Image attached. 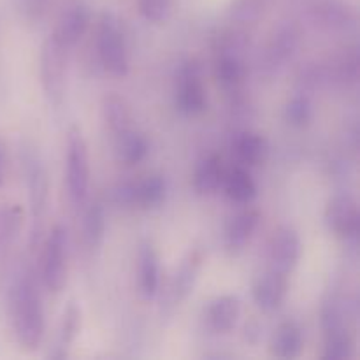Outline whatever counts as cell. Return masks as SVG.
Wrapping results in <instances>:
<instances>
[{
  "label": "cell",
  "instance_id": "6da1fadb",
  "mask_svg": "<svg viewBox=\"0 0 360 360\" xmlns=\"http://www.w3.org/2000/svg\"><path fill=\"white\" fill-rule=\"evenodd\" d=\"M11 313L16 340L25 352H35L44 340L46 316L42 295L32 271L16 278L11 292Z\"/></svg>",
  "mask_w": 360,
  "mask_h": 360
},
{
  "label": "cell",
  "instance_id": "7a4b0ae2",
  "mask_svg": "<svg viewBox=\"0 0 360 360\" xmlns=\"http://www.w3.org/2000/svg\"><path fill=\"white\" fill-rule=\"evenodd\" d=\"M248 44L246 34L241 30H229L218 37L214 48V77L229 94H238L246 81L248 67L245 49Z\"/></svg>",
  "mask_w": 360,
  "mask_h": 360
},
{
  "label": "cell",
  "instance_id": "3957f363",
  "mask_svg": "<svg viewBox=\"0 0 360 360\" xmlns=\"http://www.w3.org/2000/svg\"><path fill=\"white\" fill-rule=\"evenodd\" d=\"M90 151L83 136V130L72 125L67 132L65 153V181L69 199L74 207H84L90 192Z\"/></svg>",
  "mask_w": 360,
  "mask_h": 360
},
{
  "label": "cell",
  "instance_id": "277c9868",
  "mask_svg": "<svg viewBox=\"0 0 360 360\" xmlns=\"http://www.w3.org/2000/svg\"><path fill=\"white\" fill-rule=\"evenodd\" d=\"M95 48L101 65L115 77H125L130 70L129 48L120 21L115 14L104 13L95 30Z\"/></svg>",
  "mask_w": 360,
  "mask_h": 360
},
{
  "label": "cell",
  "instance_id": "5b68a950",
  "mask_svg": "<svg viewBox=\"0 0 360 360\" xmlns=\"http://www.w3.org/2000/svg\"><path fill=\"white\" fill-rule=\"evenodd\" d=\"M174 104L181 115L199 116L207 108V90L204 84L202 67L197 60H186L176 72Z\"/></svg>",
  "mask_w": 360,
  "mask_h": 360
},
{
  "label": "cell",
  "instance_id": "8992f818",
  "mask_svg": "<svg viewBox=\"0 0 360 360\" xmlns=\"http://www.w3.org/2000/svg\"><path fill=\"white\" fill-rule=\"evenodd\" d=\"M67 252L69 236L65 227L55 225L46 238L41 264L42 285L51 294H60L67 285Z\"/></svg>",
  "mask_w": 360,
  "mask_h": 360
},
{
  "label": "cell",
  "instance_id": "52a82bcc",
  "mask_svg": "<svg viewBox=\"0 0 360 360\" xmlns=\"http://www.w3.org/2000/svg\"><path fill=\"white\" fill-rule=\"evenodd\" d=\"M67 51L69 49L53 34L46 39L41 48V83L51 105L62 104L65 94Z\"/></svg>",
  "mask_w": 360,
  "mask_h": 360
},
{
  "label": "cell",
  "instance_id": "ba28073f",
  "mask_svg": "<svg viewBox=\"0 0 360 360\" xmlns=\"http://www.w3.org/2000/svg\"><path fill=\"white\" fill-rule=\"evenodd\" d=\"M25 174H27L28 199H30V214H32L30 243L32 246H34L42 232V224H44V217H46V211H48V199H49L48 172H46L41 158H39L34 151H30V155L25 158Z\"/></svg>",
  "mask_w": 360,
  "mask_h": 360
},
{
  "label": "cell",
  "instance_id": "9c48e42d",
  "mask_svg": "<svg viewBox=\"0 0 360 360\" xmlns=\"http://www.w3.org/2000/svg\"><path fill=\"white\" fill-rule=\"evenodd\" d=\"M167 197V181L164 176L151 174L139 181H127L115 190L116 204L151 211L160 207Z\"/></svg>",
  "mask_w": 360,
  "mask_h": 360
},
{
  "label": "cell",
  "instance_id": "30bf717a",
  "mask_svg": "<svg viewBox=\"0 0 360 360\" xmlns=\"http://www.w3.org/2000/svg\"><path fill=\"white\" fill-rule=\"evenodd\" d=\"M304 83L309 84H341L350 86L359 79V51L355 46L345 49L327 62L313 65L306 70Z\"/></svg>",
  "mask_w": 360,
  "mask_h": 360
},
{
  "label": "cell",
  "instance_id": "8fae6325",
  "mask_svg": "<svg viewBox=\"0 0 360 360\" xmlns=\"http://www.w3.org/2000/svg\"><path fill=\"white\" fill-rule=\"evenodd\" d=\"M326 225L336 238L354 241L359 238L360 213L357 199L350 193L330 197L326 206Z\"/></svg>",
  "mask_w": 360,
  "mask_h": 360
},
{
  "label": "cell",
  "instance_id": "7c38bea8",
  "mask_svg": "<svg viewBox=\"0 0 360 360\" xmlns=\"http://www.w3.org/2000/svg\"><path fill=\"white\" fill-rule=\"evenodd\" d=\"M301 259V239L292 227H280L273 234L267 248L269 269L290 274Z\"/></svg>",
  "mask_w": 360,
  "mask_h": 360
},
{
  "label": "cell",
  "instance_id": "4fadbf2b",
  "mask_svg": "<svg viewBox=\"0 0 360 360\" xmlns=\"http://www.w3.org/2000/svg\"><path fill=\"white\" fill-rule=\"evenodd\" d=\"M288 292V276L278 271L267 269L260 274L252 287V295L259 309L266 313H273L281 308L287 299Z\"/></svg>",
  "mask_w": 360,
  "mask_h": 360
},
{
  "label": "cell",
  "instance_id": "5bb4252c",
  "mask_svg": "<svg viewBox=\"0 0 360 360\" xmlns=\"http://www.w3.org/2000/svg\"><path fill=\"white\" fill-rule=\"evenodd\" d=\"M309 11L316 23L329 30L348 32L357 25V14L347 0H313Z\"/></svg>",
  "mask_w": 360,
  "mask_h": 360
},
{
  "label": "cell",
  "instance_id": "9a60e30c",
  "mask_svg": "<svg viewBox=\"0 0 360 360\" xmlns=\"http://www.w3.org/2000/svg\"><path fill=\"white\" fill-rule=\"evenodd\" d=\"M241 316V301L238 295L214 297L204 311V322L213 334H229L236 329Z\"/></svg>",
  "mask_w": 360,
  "mask_h": 360
},
{
  "label": "cell",
  "instance_id": "2e32d148",
  "mask_svg": "<svg viewBox=\"0 0 360 360\" xmlns=\"http://www.w3.org/2000/svg\"><path fill=\"white\" fill-rule=\"evenodd\" d=\"M202 264L204 252L200 248L190 250L188 255L181 260L171 283L172 306L183 304L193 294V288H195L197 280H199Z\"/></svg>",
  "mask_w": 360,
  "mask_h": 360
},
{
  "label": "cell",
  "instance_id": "e0dca14e",
  "mask_svg": "<svg viewBox=\"0 0 360 360\" xmlns=\"http://www.w3.org/2000/svg\"><path fill=\"white\" fill-rule=\"evenodd\" d=\"M299 42H301V32L295 25L281 27L267 44L266 53H264V67L271 72H276L295 55Z\"/></svg>",
  "mask_w": 360,
  "mask_h": 360
},
{
  "label": "cell",
  "instance_id": "ac0fdd59",
  "mask_svg": "<svg viewBox=\"0 0 360 360\" xmlns=\"http://www.w3.org/2000/svg\"><path fill=\"white\" fill-rule=\"evenodd\" d=\"M137 283L144 301H151L160 287V259L150 241H144L137 257Z\"/></svg>",
  "mask_w": 360,
  "mask_h": 360
},
{
  "label": "cell",
  "instance_id": "d6986e66",
  "mask_svg": "<svg viewBox=\"0 0 360 360\" xmlns=\"http://www.w3.org/2000/svg\"><path fill=\"white\" fill-rule=\"evenodd\" d=\"M260 224V213L253 207L241 211L229 220L225 227V248L231 253H239L246 248Z\"/></svg>",
  "mask_w": 360,
  "mask_h": 360
},
{
  "label": "cell",
  "instance_id": "ffe728a7",
  "mask_svg": "<svg viewBox=\"0 0 360 360\" xmlns=\"http://www.w3.org/2000/svg\"><path fill=\"white\" fill-rule=\"evenodd\" d=\"M232 153L243 167H257L266 164L269 157V143L262 134L245 130L232 141Z\"/></svg>",
  "mask_w": 360,
  "mask_h": 360
},
{
  "label": "cell",
  "instance_id": "44dd1931",
  "mask_svg": "<svg viewBox=\"0 0 360 360\" xmlns=\"http://www.w3.org/2000/svg\"><path fill=\"white\" fill-rule=\"evenodd\" d=\"M90 21L91 14L90 11H88V7L74 6L70 7L67 13L62 14L53 35H55L67 49H70L84 37V34H86L88 28H90Z\"/></svg>",
  "mask_w": 360,
  "mask_h": 360
},
{
  "label": "cell",
  "instance_id": "7402d4cb",
  "mask_svg": "<svg viewBox=\"0 0 360 360\" xmlns=\"http://www.w3.org/2000/svg\"><path fill=\"white\" fill-rule=\"evenodd\" d=\"M225 171L224 158L217 153H210L200 158L193 171V188L199 195H213L221 190Z\"/></svg>",
  "mask_w": 360,
  "mask_h": 360
},
{
  "label": "cell",
  "instance_id": "603a6c76",
  "mask_svg": "<svg viewBox=\"0 0 360 360\" xmlns=\"http://www.w3.org/2000/svg\"><path fill=\"white\" fill-rule=\"evenodd\" d=\"M304 348V336L299 323L287 320L276 327L271 336L269 350L278 359H297Z\"/></svg>",
  "mask_w": 360,
  "mask_h": 360
},
{
  "label": "cell",
  "instance_id": "cb8c5ba5",
  "mask_svg": "<svg viewBox=\"0 0 360 360\" xmlns=\"http://www.w3.org/2000/svg\"><path fill=\"white\" fill-rule=\"evenodd\" d=\"M225 197L236 204H252L257 197V183L252 178L250 171L243 165H234V167L225 171L224 183H221Z\"/></svg>",
  "mask_w": 360,
  "mask_h": 360
},
{
  "label": "cell",
  "instance_id": "d4e9b609",
  "mask_svg": "<svg viewBox=\"0 0 360 360\" xmlns=\"http://www.w3.org/2000/svg\"><path fill=\"white\" fill-rule=\"evenodd\" d=\"M115 141L116 157H118L122 164L129 165V167L141 164L148 157V153H150V141L146 139L144 134L137 132L134 129L116 136Z\"/></svg>",
  "mask_w": 360,
  "mask_h": 360
},
{
  "label": "cell",
  "instance_id": "484cf974",
  "mask_svg": "<svg viewBox=\"0 0 360 360\" xmlns=\"http://www.w3.org/2000/svg\"><path fill=\"white\" fill-rule=\"evenodd\" d=\"M79 330H81V309L76 302L70 301L69 304H67V308L63 309L58 336H56L55 352L51 354V357L55 359L65 357L67 352L70 350V347L76 343L77 336H79Z\"/></svg>",
  "mask_w": 360,
  "mask_h": 360
},
{
  "label": "cell",
  "instance_id": "4316f807",
  "mask_svg": "<svg viewBox=\"0 0 360 360\" xmlns=\"http://www.w3.org/2000/svg\"><path fill=\"white\" fill-rule=\"evenodd\" d=\"M105 238V211L101 202H94L83 214V243L90 253L98 252Z\"/></svg>",
  "mask_w": 360,
  "mask_h": 360
},
{
  "label": "cell",
  "instance_id": "83f0119b",
  "mask_svg": "<svg viewBox=\"0 0 360 360\" xmlns=\"http://www.w3.org/2000/svg\"><path fill=\"white\" fill-rule=\"evenodd\" d=\"M102 112H104L105 123L115 137L132 129V112H130L125 98L120 95H108L102 102Z\"/></svg>",
  "mask_w": 360,
  "mask_h": 360
},
{
  "label": "cell",
  "instance_id": "f1b7e54d",
  "mask_svg": "<svg viewBox=\"0 0 360 360\" xmlns=\"http://www.w3.org/2000/svg\"><path fill=\"white\" fill-rule=\"evenodd\" d=\"M323 359L327 360H348L355 354V340L348 327L323 334Z\"/></svg>",
  "mask_w": 360,
  "mask_h": 360
},
{
  "label": "cell",
  "instance_id": "f546056e",
  "mask_svg": "<svg viewBox=\"0 0 360 360\" xmlns=\"http://www.w3.org/2000/svg\"><path fill=\"white\" fill-rule=\"evenodd\" d=\"M25 213L20 204H11L0 211V245L2 250H7L13 246L23 229Z\"/></svg>",
  "mask_w": 360,
  "mask_h": 360
},
{
  "label": "cell",
  "instance_id": "4dcf8cb0",
  "mask_svg": "<svg viewBox=\"0 0 360 360\" xmlns=\"http://www.w3.org/2000/svg\"><path fill=\"white\" fill-rule=\"evenodd\" d=\"M285 118L295 129H302L308 125L313 118V104L308 95L297 94L287 102L285 108Z\"/></svg>",
  "mask_w": 360,
  "mask_h": 360
},
{
  "label": "cell",
  "instance_id": "1f68e13d",
  "mask_svg": "<svg viewBox=\"0 0 360 360\" xmlns=\"http://www.w3.org/2000/svg\"><path fill=\"white\" fill-rule=\"evenodd\" d=\"M269 4L271 0H236L232 4V18L239 23H253L266 13Z\"/></svg>",
  "mask_w": 360,
  "mask_h": 360
},
{
  "label": "cell",
  "instance_id": "d6a6232c",
  "mask_svg": "<svg viewBox=\"0 0 360 360\" xmlns=\"http://www.w3.org/2000/svg\"><path fill=\"white\" fill-rule=\"evenodd\" d=\"M137 9L150 23H162L169 16L171 0H137Z\"/></svg>",
  "mask_w": 360,
  "mask_h": 360
},
{
  "label": "cell",
  "instance_id": "836d02e7",
  "mask_svg": "<svg viewBox=\"0 0 360 360\" xmlns=\"http://www.w3.org/2000/svg\"><path fill=\"white\" fill-rule=\"evenodd\" d=\"M4 174H6V155H4V148L0 144V186L4 183Z\"/></svg>",
  "mask_w": 360,
  "mask_h": 360
}]
</instances>
